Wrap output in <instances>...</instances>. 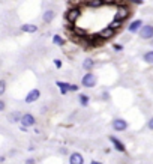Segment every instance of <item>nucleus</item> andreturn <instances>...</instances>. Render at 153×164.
I'll return each mask as SVG.
<instances>
[{
	"mask_svg": "<svg viewBox=\"0 0 153 164\" xmlns=\"http://www.w3.org/2000/svg\"><path fill=\"white\" fill-rule=\"evenodd\" d=\"M81 83L84 87H95L96 86V75H93L92 72H87V74H84Z\"/></svg>",
	"mask_w": 153,
	"mask_h": 164,
	"instance_id": "1",
	"label": "nucleus"
},
{
	"mask_svg": "<svg viewBox=\"0 0 153 164\" xmlns=\"http://www.w3.org/2000/svg\"><path fill=\"white\" fill-rule=\"evenodd\" d=\"M81 15V9L80 8H71L68 11V14H66V20H68L69 23H75L76 20H78V17Z\"/></svg>",
	"mask_w": 153,
	"mask_h": 164,
	"instance_id": "2",
	"label": "nucleus"
},
{
	"mask_svg": "<svg viewBox=\"0 0 153 164\" xmlns=\"http://www.w3.org/2000/svg\"><path fill=\"white\" fill-rule=\"evenodd\" d=\"M140 36L143 39H153V26H150V24L143 26V29L140 30Z\"/></svg>",
	"mask_w": 153,
	"mask_h": 164,
	"instance_id": "3",
	"label": "nucleus"
},
{
	"mask_svg": "<svg viewBox=\"0 0 153 164\" xmlns=\"http://www.w3.org/2000/svg\"><path fill=\"white\" fill-rule=\"evenodd\" d=\"M21 125H24L26 128L27 127H33L35 122H36V119L33 118V114H30V113H24L23 116H21Z\"/></svg>",
	"mask_w": 153,
	"mask_h": 164,
	"instance_id": "4",
	"label": "nucleus"
},
{
	"mask_svg": "<svg viewBox=\"0 0 153 164\" xmlns=\"http://www.w3.org/2000/svg\"><path fill=\"white\" fill-rule=\"evenodd\" d=\"M113 128H114V131H126L128 130V122L125 121V119L117 118V119L113 121Z\"/></svg>",
	"mask_w": 153,
	"mask_h": 164,
	"instance_id": "5",
	"label": "nucleus"
},
{
	"mask_svg": "<svg viewBox=\"0 0 153 164\" xmlns=\"http://www.w3.org/2000/svg\"><path fill=\"white\" fill-rule=\"evenodd\" d=\"M39 96H41V92H39V89H32V90L27 94V96H26V103H27V104L35 103L36 99H39Z\"/></svg>",
	"mask_w": 153,
	"mask_h": 164,
	"instance_id": "6",
	"label": "nucleus"
},
{
	"mask_svg": "<svg viewBox=\"0 0 153 164\" xmlns=\"http://www.w3.org/2000/svg\"><path fill=\"white\" fill-rule=\"evenodd\" d=\"M114 33H116V30H113L111 27H107V29H102L98 35H99V38L104 41V39H110V38H113Z\"/></svg>",
	"mask_w": 153,
	"mask_h": 164,
	"instance_id": "7",
	"label": "nucleus"
},
{
	"mask_svg": "<svg viewBox=\"0 0 153 164\" xmlns=\"http://www.w3.org/2000/svg\"><path fill=\"white\" fill-rule=\"evenodd\" d=\"M69 164H84V158L81 154L74 152V154L69 155Z\"/></svg>",
	"mask_w": 153,
	"mask_h": 164,
	"instance_id": "8",
	"label": "nucleus"
},
{
	"mask_svg": "<svg viewBox=\"0 0 153 164\" xmlns=\"http://www.w3.org/2000/svg\"><path fill=\"white\" fill-rule=\"evenodd\" d=\"M141 29H143V21H141V20H135V21H132V23L129 24V29H128V30H129L131 33H137V32H140Z\"/></svg>",
	"mask_w": 153,
	"mask_h": 164,
	"instance_id": "9",
	"label": "nucleus"
},
{
	"mask_svg": "<svg viewBox=\"0 0 153 164\" xmlns=\"http://www.w3.org/2000/svg\"><path fill=\"white\" fill-rule=\"evenodd\" d=\"M110 142L114 145V147H116V151H119V152H125L126 151V147H125V145L120 142L117 137H114V136H110Z\"/></svg>",
	"mask_w": 153,
	"mask_h": 164,
	"instance_id": "10",
	"label": "nucleus"
},
{
	"mask_svg": "<svg viewBox=\"0 0 153 164\" xmlns=\"http://www.w3.org/2000/svg\"><path fill=\"white\" fill-rule=\"evenodd\" d=\"M129 17V9L125 8V6H120L119 9H117V14H116V20H126V18Z\"/></svg>",
	"mask_w": 153,
	"mask_h": 164,
	"instance_id": "11",
	"label": "nucleus"
},
{
	"mask_svg": "<svg viewBox=\"0 0 153 164\" xmlns=\"http://www.w3.org/2000/svg\"><path fill=\"white\" fill-rule=\"evenodd\" d=\"M54 17H56V12H54L53 9H48V11L44 12L42 20H44V23H51V21L54 20Z\"/></svg>",
	"mask_w": 153,
	"mask_h": 164,
	"instance_id": "12",
	"label": "nucleus"
},
{
	"mask_svg": "<svg viewBox=\"0 0 153 164\" xmlns=\"http://www.w3.org/2000/svg\"><path fill=\"white\" fill-rule=\"evenodd\" d=\"M20 29L26 33H36L38 32V26H35V24H23Z\"/></svg>",
	"mask_w": 153,
	"mask_h": 164,
	"instance_id": "13",
	"label": "nucleus"
},
{
	"mask_svg": "<svg viewBox=\"0 0 153 164\" xmlns=\"http://www.w3.org/2000/svg\"><path fill=\"white\" fill-rule=\"evenodd\" d=\"M104 5H105V0H89V2H87V6L95 8V9L102 8Z\"/></svg>",
	"mask_w": 153,
	"mask_h": 164,
	"instance_id": "14",
	"label": "nucleus"
},
{
	"mask_svg": "<svg viewBox=\"0 0 153 164\" xmlns=\"http://www.w3.org/2000/svg\"><path fill=\"white\" fill-rule=\"evenodd\" d=\"M93 66H95V60H93V59H90V57L84 59V62H83V68H84L86 71H92Z\"/></svg>",
	"mask_w": 153,
	"mask_h": 164,
	"instance_id": "15",
	"label": "nucleus"
},
{
	"mask_svg": "<svg viewBox=\"0 0 153 164\" xmlns=\"http://www.w3.org/2000/svg\"><path fill=\"white\" fill-rule=\"evenodd\" d=\"M87 42L89 45H101V38H99V35H96V36H90L89 39H87Z\"/></svg>",
	"mask_w": 153,
	"mask_h": 164,
	"instance_id": "16",
	"label": "nucleus"
},
{
	"mask_svg": "<svg viewBox=\"0 0 153 164\" xmlns=\"http://www.w3.org/2000/svg\"><path fill=\"white\" fill-rule=\"evenodd\" d=\"M56 84L60 87V90H62V94H63V95H66V92L71 89V84H68V83H63V81H57Z\"/></svg>",
	"mask_w": 153,
	"mask_h": 164,
	"instance_id": "17",
	"label": "nucleus"
},
{
	"mask_svg": "<svg viewBox=\"0 0 153 164\" xmlns=\"http://www.w3.org/2000/svg\"><path fill=\"white\" fill-rule=\"evenodd\" d=\"M53 42H54V45L62 47V45H65V44H66V41H65L60 35H54V36H53Z\"/></svg>",
	"mask_w": 153,
	"mask_h": 164,
	"instance_id": "18",
	"label": "nucleus"
},
{
	"mask_svg": "<svg viewBox=\"0 0 153 164\" xmlns=\"http://www.w3.org/2000/svg\"><path fill=\"white\" fill-rule=\"evenodd\" d=\"M143 59H144V62H147V63H153V51H147V53H144Z\"/></svg>",
	"mask_w": 153,
	"mask_h": 164,
	"instance_id": "19",
	"label": "nucleus"
},
{
	"mask_svg": "<svg viewBox=\"0 0 153 164\" xmlns=\"http://www.w3.org/2000/svg\"><path fill=\"white\" fill-rule=\"evenodd\" d=\"M80 104H81L83 107L89 105V96L84 95V94H81V95H80Z\"/></svg>",
	"mask_w": 153,
	"mask_h": 164,
	"instance_id": "20",
	"label": "nucleus"
},
{
	"mask_svg": "<svg viewBox=\"0 0 153 164\" xmlns=\"http://www.w3.org/2000/svg\"><path fill=\"white\" fill-rule=\"evenodd\" d=\"M108 27H111L113 30H117V29H120V27H122V21H120V20H114V21H113V23H111Z\"/></svg>",
	"mask_w": 153,
	"mask_h": 164,
	"instance_id": "21",
	"label": "nucleus"
},
{
	"mask_svg": "<svg viewBox=\"0 0 153 164\" xmlns=\"http://www.w3.org/2000/svg\"><path fill=\"white\" fill-rule=\"evenodd\" d=\"M9 121H21V116H20V113L18 112H15V113H12L11 116H9Z\"/></svg>",
	"mask_w": 153,
	"mask_h": 164,
	"instance_id": "22",
	"label": "nucleus"
},
{
	"mask_svg": "<svg viewBox=\"0 0 153 164\" xmlns=\"http://www.w3.org/2000/svg\"><path fill=\"white\" fill-rule=\"evenodd\" d=\"M5 90H6V81H5V80H2V81H0V95H3V94H5Z\"/></svg>",
	"mask_w": 153,
	"mask_h": 164,
	"instance_id": "23",
	"label": "nucleus"
},
{
	"mask_svg": "<svg viewBox=\"0 0 153 164\" xmlns=\"http://www.w3.org/2000/svg\"><path fill=\"white\" fill-rule=\"evenodd\" d=\"M54 65H56V68H62V60H59V59H54Z\"/></svg>",
	"mask_w": 153,
	"mask_h": 164,
	"instance_id": "24",
	"label": "nucleus"
},
{
	"mask_svg": "<svg viewBox=\"0 0 153 164\" xmlns=\"http://www.w3.org/2000/svg\"><path fill=\"white\" fill-rule=\"evenodd\" d=\"M114 50H116V51H122V50H123V45H120V44H116V45H114Z\"/></svg>",
	"mask_w": 153,
	"mask_h": 164,
	"instance_id": "25",
	"label": "nucleus"
},
{
	"mask_svg": "<svg viewBox=\"0 0 153 164\" xmlns=\"http://www.w3.org/2000/svg\"><path fill=\"white\" fill-rule=\"evenodd\" d=\"M78 90V86L76 84H71V89H69V92H76Z\"/></svg>",
	"mask_w": 153,
	"mask_h": 164,
	"instance_id": "26",
	"label": "nucleus"
},
{
	"mask_svg": "<svg viewBox=\"0 0 153 164\" xmlns=\"http://www.w3.org/2000/svg\"><path fill=\"white\" fill-rule=\"evenodd\" d=\"M26 164H36V160H35V158H29V160L26 161Z\"/></svg>",
	"mask_w": 153,
	"mask_h": 164,
	"instance_id": "27",
	"label": "nucleus"
},
{
	"mask_svg": "<svg viewBox=\"0 0 153 164\" xmlns=\"http://www.w3.org/2000/svg\"><path fill=\"white\" fill-rule=\"evenodd\" d=\"M147 127H149V130H153V118L147 122Z\"/></svg>",
	"mask_w": 153,
	"mask_h": 164,
	"instance_id": "28",
	"label": "nucleus"
},
{
	"mask_svg": "<svg viewBox=\"0 0 153 164\" xmlns=\"http://www.w3.org/2000/svg\"><path fill=\"white\" fill-rule=\"evenodd\" d=\"M0 110H2V112L5 110V103H3V101H0Z\"/></svg>",
	"mask_w": 153,
	"mask_h": 164,
	"instance_id": "29",
	"label": "nucleus"
},
{
	"mask_svg": "<svg viewBox=\"0 0 153 164\" xmlns=\"http://www.w3.org/2000/svg\"><path fill=\"white\" fill-rule=\"evenodd\" d=\"M90 164H101V163H96V161H92V163Z\"/></svg>",
	"mask_w": 153,
	"mask_h": 164,
	"instance_id": "30",
	"label": "nucleus"
},
{
	"mask_svg": "<svg viewBox=\"0 0 153 164\" xmlns=\"http://www.w3.org/2000/svg\"><path fill=\"white\" fill-rule=\"evenodd\" d=\"M150 44H152V45H153V41H150Z\"/></svg>",
	"mask_w": 153,
	"mask_h": 164,
	"instance_id": "31",
	"label": "nucleus"
},
{
	"mask_svg": "<svg viewBox=\"0 0 153 164\" xmlns=\"http://www.w3.org/2000/svg\"><path fill=\"white\" fill-rule=\"evenodd\" d=\"M141 2H143V0H141Z\"/></svg>",
	"mask_w": 153,
	"mask_h": 164,
	"instance_id": "32",
	"label": "nucleus"
}]
</instances>
